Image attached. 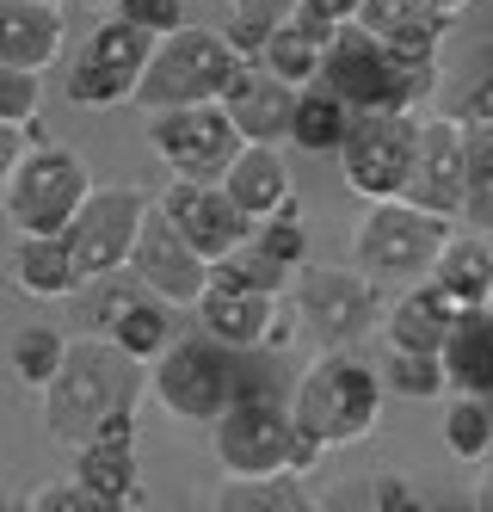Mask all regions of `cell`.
I'll use <instances>...</instances> for the list:
<instances>
[{
    "mask_svg": "<svg viewBox=\"0 0 493 512\" xmlns=\"http://www.w3.org/2000/svg\"><path fill=\"white\" fill-rule=\"evenodd\" d=\"M136 389H142V364L124 358L105 334L68 340L62 371L44 389V432L56 438V445H68V451L87 445L118 408H136Z\"/></svg>",
    "mask_w": 493,
    "mask_h": 512,
    "instance_id": "6da1fadb",
    "label": "cell"
},
{
    "mask_svg": "<svg viewBox=\"0 0 493 512\" xmlns=\"http://www.w3.org/2000/svg\"><path fill=\"white\" fill-rule=\"evenodd\" d=\"M321 87L339 93L352 112H420L438 87V62H401L383 38L346 19L321 50Z\"/></svg>",
    "mask_w": 493,
    "mask_h": 512,
    "instance_id": "7a4b0ae2",
    "label": "cell"
},
{
    "mask_svg": "<svg viewBox=\"0 0 493 512\" xmlns=\"http://www.w3.org/2000/svg\"><path fill=\"white\" fill-rule=\"evenodd\" d=\"M383 395H389V383L376 377L364 358L333 346V352H321L309 371H302L290 420L309 438H321L327 451H339V445H358V438L376 432V420H383Z\"/></svg>",
    "mask_w": 493,
    "mask_h": 512,
    "instance_id": "3957f363",
    "label": "cell"
},
{
    "mask_svg": "<svg viewBox=\"0 0 493 512\" xmlns=\"http://www.w3.org/2000/svg\"><path fill=\"white\" fill-rule=\"evenodd\" d=\"M241 68V56L229 50L222 31H204V25H179L167 38H155L148 50V68L130 93V105H142V118L155 112H173V105H204V99H222L229 75Z\"/></svg>",
    "mask_w": 493,
    "mask_h": 512,
    "instance_id": "277c9868",
    "label": "cell"
},
{
    "mask_svg": "<svg viewBox=\"0 0 493 512\" xmlns=\"http://www.w3.org/2000/svg\"><path fill=\"white\" fill-rule=\"evenodd\" d=\"M457 235L450 216H432L407 198H383L370 204V216L352 235V266L370 272L376 284H413V278H432L444 241Z\"/></svg>",
    "mask_w": 493,
    "mask_h": 512,
    "instance_id": "5b68a950",
    "label": "cell"
},
{
    "mask_svg": "<svg viewBox=\"0 0 493 512\" xmlns=\"http://www.w3.org/2000/svg\"><path fill=\"white\" fill-rule=\"evenodd\" d=\"M87 192H93V173H87L81 149L37 136L19 155L13 179L0 186V204H7V223L19 235H62L74 223V210L87 204Z\"/></svg>",
    "mask_w": 493,
    "mask_h": 512,
    "instance_id": "8992f818",
    "label": "cell"
},
{
    "mask_svg": "<svg viewBox=\"0 0 493 512\" xmlns=\"http://www.w3.org/2000/svg\"><path fill=\"white\" fill-rule=\"evenodd\" d=\"M155 401L173 414V420H185V426H210L229 401L241 395V364H235V352L222 346V340H210V334H192V340H179L173 334V346L155 358Z\"/></svg>",
    "mask_w": 493,
    "mask_h": 512,
    "instance_id": "52a82bcc",
    "label": "cell"
},
{
    "mask_svg": "<svg viewBox=\"0 0 493 512\" xmlns=\"http://www.w3.org/2000/svg\"><path fill=\"white\" fill-rule=\"evenodd\" d=\"M148 50H155V38H148L142 25H130L124 13L118 19H105L93 25V38L74 50L68 62V105H81V112H111V105H124L142 81V68H148Z\"/></svg>",
    "mask_w": 493,
    "mask_h": 512,
    "instance_id": "ba28073f",
    "label": "cell"
},
{
    "mask_svg": "<svg viewBox=\"0 0 493 512\" xmlns=\"http://www.w3.org/2000/svg\"><path fill=\"white\" fill-rule=\"evenodd\" d=\"M296 315L315 340L327 346H352L383 321V290L358 266H296Z\"/></svg>",
    "mask_w": 493,
    "mask_h": 512,
    "instance_id": "9c48e42d",
    "label": "cell"
},
{
    "mask_svg": "<svg viewBox=\"0 0 493 512\" xmlns=\"http://www.w3.org/2000/svg\"><path fill=\"white\" fill-rule=\"evenodd\" d=\"M148 142H155V155L173 167V179H198V186H216V179L229 173V161L241 155V130L222 112V99L155 112L148 118Z\"/></svg>",
    "mask_w": 493,
    "mask_h": 512,
    "instance_id": "30bf717a",
    "label": "cell"
},
{
    "mask_svg": "<svg viewBox=\"0 0 493 512\" xmlns=\"http://www.w3.org/2000/svg\"><path fill=\"white\" fill-rule=\"evenodd\" d=\"M413 130L420 112H358L346 142H339V173L364 204L401 198L407 167H413Z\"/></svg>",
    "mask_w": 493,
    "mask_h": 512,
    "instance_id": "8fae6325",
    "label": "cell"
},
{
    "mask_svg": "<svg viewBox=\"0 0 493 512\" xmlns=\"http://www.w3.org/2000/svg\"><path fill=\"white\" fill-rule=\"evenodd\" d=\"M290 408L284 401H272L265 389H247L210 420V438H216V463L229 469V475H272L290 463Z\"/></svg>",
    "mask_w": 493,
    "mask_h": 512,
    "instance_id": "7c38bea8",
    "label": "cell"
},
{
    "mask_svg": "<svg viewBox=\"0 0 493 512\" xmlns=\"http://www.w3.org/2000/svg\"><path fill=\"white\" fill-rule=\"evenodd\" d=\"M142 216H148V198H142L136 186H93V192H87V204L74 210V223L62 229L81 284L130 266V247H136Z\"/></svg>",
    "mask_w": 493,
    "mask_h": 512,
    "instance_id": "4fadbf2b",
    "label": "cell"
},
{
    "mask_svg": "<svg viewBox=\"0 0 493 512\" xmlns=\"http://www.w3.org/2000/svg\"><path fill=\"white\" fill-rule=\"evenodd\" d=\"M463 186H469V136L457 118H420L413 130V167H407V186L401 198L420 204L432 216H450L463 223Z\"/></svg>",
    "mask_w": 493,
    "mask_h": 512,
    "instance_id": "5bb4252c",
    "label": "cell"
},
{
    "mask_svg": "<svg viewBox=\"0 0 493 512\" xmlns=\"http://www.w3.org/2000/svg\"><path fill=\"white\" fill-rule=\"evenodd\" d=\"M130 278L148 290V297H161L173 309H198L204 284H210V260H198V247L167 223L161 204H148L142 229H136V247H130Z\"/></svg>",
    "mask_w": 493,
    "mask_h": 512,
    "instance_id": "9a60e30c",
    "label": "cell"
},
{
    "mask_svg": "<svg viewBox=\"0 0 493 512\" xmlns=\"http://www.w3.org/2000/svg\"><path fill=\"white\" fill-rule=\"evenodd\" d=\"M74 482L111 512L148 500L142 494V457H136V408H118L87 445H74Z\"/></svg>",
    "mask_w": 493,
    "mask_h": 512,
    "instance_id": "2e32d148",
    "label": "cell"
},
{
    "mask_svg": "<svg viewBox=\"0 0 493 512\" xmlns=\"http://www.w3.org/2000/svg\"><path fill=\"white\" fill-rule=\"evenodd\" d=\"M161 210H167V223L198 247V260H222V253H235L247 235H253V216L222 192V179L216 186H198V179H173L167 186V198H161Z\"/></svg>",
    "mask_w": 493,
    "mask_h": 512,
    "instance_id": "e0dca14e",
    "label": "cell"
},
{
    "mask_svg": "<svg viewBox=\"0 0 493 512\" xmlns=\"http://www.w3.org/2000/svg\"><path fill=\"white\" fill-rule=\"evenodd\" d=\"M198 321H204V334L222 340L229 352H259V346H278L284 340V321H278V297L272 290H247V284H229V278H216L204 284V297H198Z\"/></svg>",
    "mask_w": 493,
    "mask_h": 512,
    "instance_id": "ac0fdd59",
    "label": "cell"
},
{
    "mask_svg": "<svg viewBox=\"0 0 493 512\" xmlns=\"http://www.w3.org/2000/svg\"><path fill=\"white\" fill-rule=\"evenodd\" d=\"M222 112L235 118L241 142H290V118H296V87L278 81L259 56H241V68L222 87Z\"/></svg>",
    "mask_w": 493,
    "mask_h": 512,
    "instance_id": "d6986e66",
    "label": "cell"
},
{
    "mask_svg": "<svg viewBox=\"0 0 493 512\" xmlns=\"http://www.w3.org/2000/svg\"><path fill=\"white\" fill-rule=\"evenodd\" d=\"M457 315H463V303L438 278H413L395 297V309H383V340H389V352H444V334Z\"/></svg>",
    "mask_w": 493,
    "mask_h": 512,
    "instance_id": "ffe728a7",
    "label": "cell"
},
{
    "mask_svg": "<svg viewBox=\"0 0 493 512\" xmlns=\"http://www.w3.org/2000/svg\"><path fill=\"white\" fill-rule=\"evenodd\" d=\"M222 192H229L253 223H265V216H278L284 204H296V179L284 167V149L278 142H241V155L229 161V173H222Z\"/></svg>",
    "mask_w": 493,
    "mask_h": 512,
    "instance_id": "44dd1931",
    "label": "cell"
},
{
    "mask_svg": "<svg viewBox=\"0 0 493 512\" xmlns=\"http://www.w3.org/2000/svg\"><path fill=\"white\" fill-rule=\"evenodd\" d=\"M358 25L370 38H383L401 62H438V38H444V13L432 0H364Z\"/></svg>",
    "mask_w": 493,
    "mask_h": 512,
    "instance_id": "7402d4cb",
    "label": "cell"
},
{
    "mask_svg": "<svg viewBox=\"0 0 493 512\" xmlns=\"http://www.w3.org/2000/svg\"><path fill=\"white\" fill-rule=\"evenodd\" d=\"M62 0H0V62H19V68H44L62 56Z\"/></svg>",
    "mask_w": 493,
    "mask_h": 512,
    "instance_id": "603a6c76",
    "label": "cell"
},
{
    "mask_svg": "<svg viewBox=\"0 0 493 512\" xmlns=\"http://www.w3.org/2000/svg\"><path fill=\"white\" fill-rule=\"evenodd\" d=\"M339 25H327L321 13H309L296 0V7L272 25V38H265V50H259V62L272 68L278 81H290V87H309V81H321V50H327V38H333Z\"/></svg>",
    "mask_w": 493,
    "mask_h": 512,
    "instance_id": "cb8c5ba5",
    "label": "cell"
},
{
    "mask_svg": "<svg viewBox=\"0 0 493 512\" xmlns=\"http://www.w3.org/2000/svg\"><path fill=\"white\" fill-rule=\"evenodd\" d=\"M444 377H450V389L493 401V303H475V309H463L457 321H450Z\"/></svg>",
    "mask_w": 493,
    "mask_h": 512,
    "instance_id": "d4e9b609",
    "label": "cell"
},
{
    "mask_svg": "<svg viewBox=\"0 0 493 512\" xmlns=\"http://www.w3.org/2000/svg\"><path fill=\"white\" fill-rule=\"evenodd\" d=\"M13 278L25 297H74L81 290V272H74V253L62 235H19V253H13Z\"/></svg>",
    "mask_w": 493,
    "mask_h": 512,
    "instance_id": "484cf974",
    "label": "cell"
},
{
    "mask_svg": "<svg viewBox=\"0 0 493 512\" xmlns=\"http://www.w3.org/2000/svg\"><path fill=\"white\" fill-rule=\"evenodd\" d=\"M352 105L339 99V93H327L321 81H309V87H296V118H290V142L296 149H309V155H339V142H346V130H352Z\"/></svg>",
    "mask_w": 493,
    "mask_h": 512,
    "instance_id": "4316f807",
    "label": "cell"
},
{
    "mask_svg": "<svg viewBox=\"0 0 493 512\" xmlns=\"http://www.w3.org/2000/svg\"><path fill=\"white\" fill-rule=\"evenodd\" d=\"M432 278H438L463 309L493 303V247H487V235H481V229H475V235H450L444 253H438V266H432Z\"/></svg>",
    "mask_w": 493,
    "mask_h": 512,
    "instance_id": "83f0119b",
    "label": "cell"
},
{
    "mask_svg": "<svg viewBox=\"0 0 493 512\" xmlns=\"http://www.w3.org/2000/svg\"><path fill=\"white\" fill-rule=\"evenodd\" d=\"M216 512H315V500L302 494V475L272 469V475H222Z\"/></svg>",
    "mask_w": 493,
    "mask_h": 512,
    "instance_id": "f1b7e54d",
    "label": "cell"
},
{
    "mask_svg": "<svg viewBox=\"0 0 493 512\" xmlns=\"http://www.w3.org/2000/svg\"><path fill=\"white\" fill-rule=\"evenodd\" d=\"M105 340L118 346L124 358H136V364H155L173 346V303H161V297H148V290H142V297L105 327Z\"/></svg>",
    "mask_w": 493,
    "mask_h": 512,
    "instance_id": "f546056e",
    "label": "cell"
},
{
    "mask_svg": "<svg viewBox=\"0 0 493 512\" xmlns=\"http://www.w3.org/2000/svg\"><path fill=\"white\" fill-rule=\"evenodd\" d=\"M444 451L457 463H481L493 451V401L487 395H450L444 401Z\"/></svg>",
    "mask_w": 493,
    "mask_h": 512,
    "instance_id": "4dcf8cb0",
    "label": "cell"
},
{
    "mask_svg": "<svg viewBox=\"0 0 493 512\" xmlns=\"http://www.w3.org/2000/svg\"><path fill=\"white\" fill-rule=\"evenodd\" d=\"M62 358H68V340L56 334L50 321H31V327H19V334H13V377L25 389H37V395L50 389V377L62 371Z\"/></svg>",
    "mask_w": 493,
    "mask_h": 512,
    "instance_id": "1f68e13d",
    "label": "cell"
},
{
    "mask_svg": "<svg viewBox=\"0 0 493 512\" xmlns=\"http://www.w3.org/2000/svg\"><path fill=\"white\" fill-rule=\"evenodd\" d=\"M469 136V186H463V223L493 235V124H463Z\"/></svg>",
    "mask_w": 493,
    "mask_h": 512,
    "instance_id": "d6a6232c",
    "label": "cell"
},
{
    "mask_svg": "<svg viewBox=\"0 0 493 512\" xmlns=\"http://www.w3.org/2000/svg\"><path fill=\"white\" fill-rule=\"evenodd\" d=\"M210 272H216V278H229V284H247V290H272V297L296 284V272H290V266H278V260H272V253H265L253 235H247L235 253H222Z\"/></svg>",
    "mask_w": 493,
    "mask_h": 512,
    "instance_id": "836d02e7",
    "label": "cell"
},
{
    "mask_svg": "<svg viewBox=\"0 0 493 512\" xmlns=\"http://www.w3.org/2000/svg\"><path fill=\"white\" fill-rule=\"evenodd\" d=\"M383 383H389L395 395H407V401H438V395L450 389V377H444V352H389Z\"/></svg>",
    "mask_w": 493,
    "mask_h": 512,
    "instance_id": "e575fe53",
    "label": "cell"
},
{
    "mask_svg": "<svg viewBox=\"0 0 493 512\" xmlns=\"http://www.w3.org/2000/svg\"><path fill=\"white\" fill-rule=\"evenodd\" d=\"M290 7H296V0H235V13H229V25H222V38H229L235 56H259L265 38H272V25H278Z\"/></svg>",
    "mask_w": 493,
    "mask_h": 512,
    "instance_id": "d590c367",
    "label": "cell"
},
{
    "mask_svg": "<svg viewBox=\"0 0 493 512\" xmlns=\"http://www.w3.org/2000/svg\"><path fill=\"white\" fill-rule=\"evenodd\" d=\"M81 290H87V297H81V315H87L93 334H105V327H111V321H118V315L142 297V284L130 278V266H124V272H105V278H87Z\"/></svg>",
    "mask_w": 493,
    "mask_h": 512,
    "instance_id": "8d00e7d4",
    "label": "cell"
},
{
    "mask_svg": "<svg viewBox=\"0 0 493 512\" xmlns=\"http://www.w3.org/2000/svg\"><path fill=\"white\" fill-rule=\"evenodd\" d=\"M37 99H44V75H37V68H19V62H0V124L31 130L37 124Z\"/></svg>",
    "mask_w": 493,
    "mask_h": 512,
    "instance_id": "74e56055",
    "label": "cell"
},
{
    "mask_svg": "<svg viewBox=\"0 0 493 512\" xmlns=\"http://www.w3.org/2000/svg\"><path fill=\"white\" fill-rule=\"evenodd\" d=\"M253 241L265 247V253H272V260L278 266H302V260H309V229H302V216H296V204H284L278 216H265V223H253Z\"/></svg>",
    "mask_w": 493,
    "mask_h": 512,
    "instance_id": "f35d334b",
    "label": "cell"
},
{
    "mask_svg": "<svg viewBox=\"0 0 493 512\" xmlns=\"http://www.w3.org/2000/svg\"><path fill=\"white\" fill-rule=\"evenodd\" d=\"M25 512H111V506H99V500H93V494L68 475V482H44V488H31V494H25Z\"/></svg>",
    "mask_w": 493,
    "mask_h": 512,
    "instance_id": "ab89813d",
    "label": "cell"
},
{
    "mask_svg": "<svg viewBox=\"0 0 493 512\" xmlns=\"http://www.w3.org/2000/svg\"><path fill=\"white\" fill-rule=\"evenodd\" d=\"M118 13L130 25H142L148 38H167V31L185 25V0H118Z\"/></svg>",
    "mask_w": 493,
    "mask_h": 512,
    "instance_id": "60d3db41",
    "label": "cell"
},
{
    "mask_svg": "<svg viewBox=\"0 0 493 512\" xmlns=\"http://www.w3.org/2000/svg\"><path fill=\"white\" fill-rule=\"evenodd\" d=\"M450 118L457 124H493V62L481 68V75L457 93V105H450Z\"/></svg>",
    "mask_w": 493,
    "mask_h": 512,
    "instance_id": "b9f144b4",
    "label": "cell"
},
{
    "mask_svg": "<svg viewBox=\"0 0 493 512\" xmlns=\"http://www.w3.org/2000/svg\"><path fill=\"white\" fill-rule=\"evenodd\" d=\"M370 500H376V512H413V506H420V494H413L401 475H376V482H370Z\"/></svg>",
    "mask_w": 493,
    "mask_h": 512,
    "instance_id": "7bdbcfd3",
    "label": "cell"
},
{
    "mask_svg": "<svg viewBox=\"0 0 493 512\" xmlns=\"http://www.w3.org/2000/svg\"><path fill=\"white\" fill-rule=\"evenodd\" d=\"M19 155H25V130H19V124H0V186L13 179Z\"/></svg>",
    "mask_w": 493,
    "mask_h": 512,
    "instance_id": "ee69618b",
    "label": "cell"
},
{
    "mask_svg": "<svg viewBox=\"0 0 493 512\" xmlns=\"http://www.w3.org/2000/svg\"><path fill=\"white\" fill-rule=\"evenodd\" d=\"M302 7H309V13H321L327 25H346V19H358V7H364V0H302Z\"/></svg>",
    "mask_w": 493,
    "mask_h": 512,
    "instance_id": "f6af8a7d",
    "label": "cell"
},
{
    "mask_svg": "<svg viewBox=\"0 0 493 512\" xmlns=\"http://www.w3.org/2000/svg\"><path fill=\"white\" fill-rule=\"evenodd\" d=\"M475 512H493V463L475 475Z\"/></svg>",
    "mask_w": 493,
    "mask_h": 512,
    "instance_id": "bcb514c9",
    "label": "cell"
},
{
    "mask_svg": "<svg viewBox=\"0 0 493 512\" xmlns=\"http://www.w3.org/2000/svg\"><path fill=\"white\" fill-rule=\"evenodd\" d=\"M432 7H438V13H444V19H457V13H463V7H469V0H432Z\"/></svg>",
    "mask_w": 493,
    "mask_h": 512,
    "instance_id": "7dc6e473",
    "label": "cell"
},
{
    "mask_svg": "<svg viewBox=\"0 0 493 512\" xmlns=\"http://www.w3.org/2000/svg\"><path fill=\"white\" fill-rule=\"evenodd\" d=\"M87 7H118V0H87Z\"/></svg>",
    "mask_w": 493,
    "mask_h": 512,
    "instance_id": "c3c4849f",
    "label": "cell"
},
{
    "mask_svg": "<svg viewBox=\"0 0 493 512\" xmlns=\"http://www.w3.org/2000/svg\"><path fill=\"white\" fill-rule=\"evenodd\" d=\"M0 512H7V488H0Z\"/></svg>",
    "mask_w": 493,
    "mask_h": 512,
    "instance_id": "681fc988",
    "label": "cell"
}]
</instances>
